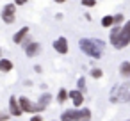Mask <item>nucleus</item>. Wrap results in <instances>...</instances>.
Returning <instances> with one entry per match:
<instances>
[{"label":"nucleus","mask_w":130,"mask_h":121,"mask_svg":"<svg viewBox=\"0 0 130 121\" xmlns=\"http://www.w3.org/2000/svg\"><path fill=\"white\" fill-rule=\"evenodd\" d=\"M78 46H80V50H82V54H86V55H89V57H93V59H100L102 57V54H103V43L98 39H89V38H82V39H78Z\"/></svg>","instance_id":"obj_1"},{"label":"nucleus","mask_w":130,"mask_h":121,"mask_svg":"<svg viewBox=\"0 0 130 121\" xmlns=\"http://www.w3.org/2000/svg\"><path fill=\"white\" fill-rule=\"evenodd\" d=\"M128 94H130V84L125 82V84L116 85V87L110 91L109 100H110L112 103H121V101H126V96H128Z\"/></svg>","instance_id":"obj_2"},{"label":"nucleus","mask_w":130,"mask_h":121,"mask_svg":"<svg viewBox=\"0 0 130 121\" xmlns=\"http://www.w3.org/2000/svg\"><path fill=\"white\" fill-rule=\"evenodd\" d=\"M18 101H20V107H22V110H23V112H34V114H38V112L45 110V107H43V105H39V103H32L27 96H20V98H18Z\"/></svg>","instance_id":"obj_3"},{"label":"nucleus","mask_w":130,"mask_h":121,"mask_svg":"<svg viewBox=\"0 0 130 121\" xmlns=\"http://www.w3.org/2000/svg\"><path fill=\"white\" fill-rule=\"evenodd\" d=\"M130 45V20H126V23L121 27V36H119V41L116 45V50H123Z\"/></svg>","instance_id":"obj_4"},{"label":"nucleus","mask_w":130,"mask_h":121,"mask_svg":"<svg viewBox=\"0 0 130 121\" xmlns=\"http://www.w3.org/2000/svg\"><path fill=\"white\" fill-rule=\"evenodd\" d=\"M14 18H16V6L6 4L4 9H2V20H4V23L11 25V23H14Z\"/></svg>","instance_id":"obj_5"},{"label":"nucleus","mask_w":130,"mask_h":121,"mask_svg":"<svg viewBox=\"0 0 130 121\" xmlns=\"http://www.w3.org/2000/svg\"><path fill=\"white\" fill-rule=\"evenodd\" d=\"M54 50H55L57 54H61V55H66L68 50H70L68 39H66V38H57V39L54 41Z\"/></svg>","instance_id":"obj_6"},{"label":"nucleus","mask_w":130,"mask_h":121,"mask_svg":"<svg viewBox=\"0 0 130 121\" xmlns=\"http://www.w3.org/2000/svg\"><path fill=\"white\" fill-rule=\"evenodd\" d=\"M39 54H41V45L38 41H29L25 45V55L27 57H36Z\"/></svg>","instance_id":"obj_7"},{"label":"nucleus","mask_w":130,"mask_h":121,"mask_svg":"<svg viewBox=\"0 0 130 121\" xmlns=\"http://www.w3.org/2000/svg\"><path fill=\"white\" fill-rule=\"evenodd\" d=\"M61 121H80V109H68L61 114Z\"/></svg>","instance_id":"obj_8"},{"label":"nucleus","mask_w":130,"mask_h":121,"mask_svg":"<svg viewBox=\"0 0 130 121\" xmlns=\"http://www.w3.org/2000/svg\"><path fill=\"white\" fill-rule=\"evenodd\" d=\"M70 98L73 100L75 109H80V107H82V103H84V93H82V91H78V89L70 91Z\"/></svg>","instance_id":"obj_9"},{"label":"nucleus","mask_w":130,"mask_h":121,"mask_svg":"<svg viewBox=\"0 0 130 121\" xmlns=\"http://www.w3.org/2000/svg\"><path fill=\"white\" fill-rule=\"evenodd\" d=\"M9 112H11L13 116H22V114H23V110H22L20 101H18L16 96H11V98H9Z\"/></svg>","instance_id":"obj_10"},{"label":"nucleus","mask_w":130,"mask_h":121,"mask_svg":"<svg viewBox=\"0 0 130 121\" xmlns=\"http://www.w3.org/2000/svg\"><path fill=\"white\" fill-rule=\"evenodd\" d=\"M29 32H30V29H29V27H22V29L13 36V41H14L16 45H22V43L25 41V38L29 36Z\"/></svg>","instance_id":"obj_11"},{"label":"nucleus","mask_w":130,"mask_h":121,"mask_svg":"<svg viewBox=\"0 0 130 121\" xmlns=\"http://www.w3.org/2000/svg\"><path fill=\"white\" fill-rule=\"evenodd\" d=\"M119 36H121V27H119V25L112 27L110 34H109V41L112 43V46H114V48H116V45H118V41H119Z\"/></svg>","instance_id":"obj_12"},{"label":"nucleus","mask_w":130,"mask_h":121,"mask_svg":"<svg viewBox=\"0 0 130 121\" xmlns=\"http://www.w3.org/2000/svg\"><path fill=\"white\" fill-rule=\"evenodd\" d=\"M119 77H123V78H130V61H123L121 64H119Z\"/></svg>","instance_id":"obj_13"},{"label":"nucleus","mask_w":130,"mask_h":121,"mask_svg":"<svg viewBox=\"0 0 130 121\" xmlns=\"http://www.w3.org/2000/svg\"><path fill=\"white\" fill-rule=\"evenodd\" d=\"M13 61H9V59H0V71H2V73H9L11 70H13Z\"/></svg>","instance_id":"obj_14"},{"label":"nucleus","mask_w":130,"mask_h":121,"mask_svg":"<svg viewBox=\"0 0 130 121\" xmlns=\"http://www.w3.org/2000/svg\"><path fill=\"white\" fill-rule=\"evenodd\" d=\"M102 27H105V29L116 27V25H114V16H112V14H105V16L102 18Z\"/></svg>","instance_id":"obj_15"},{"label":"nucleus","mask_w":130,"mask_h":121,"mask_svg":"<svg viewBox=\"0 0 130 121\" xmlns=\"http://www.w3.org/2000/svg\"><path fill=\"white\" fill-rule=\"evenodd\" d=\"M68 98H70V91H68V89H64V87H62V89H59V94H57V101H59V103H64V101H66Z\"/></svg>","instance_id":"obj_16"},{"label":"nucleus","mask_w":130,"mask_h":121,"mask_svg":"<svg viewBox=\"0 0 130 121\" xmlns=\"http://www.w3.org/2000/svg\"><path fill=\"white\" fill-rule=\"evenodd\" d=\"M50 101H52V94L50 93H43L41 96H39V105H43V107H46V105H50Z\"/></svg>","instance_id":"obj_17"},{"label":"nucleus","mask_w":130,"mask_h":121,"mask_svg":"<svg viewBox=\"0 0 130 121\" xmlns=\"http://www.w3.org/2000/svg\"><path fill=\"white\" fill-rule=\"evenodd\" d=\"M89 75H91L93 78H96V80H98V78H102V77H103V71H102L100 68H93V70L89 71Z\"/></svg>","instance_id":"obj_18"},{"label":"nucleus","mask_w":130,"mask_h":121,"mask_svg":"<svg viewBox=\"0 0 130 121\" xmlns=\"http://www.w3.org/2000/svg\"><path fill=\"white\" fill-rule=\"evenodd\" d=\"M77 89H78V91H84V89H86V78H84V77H80V78L77 80Z\"/></svg>","instance_id":"obj_19"},{"label":"nucleus","mask_w":130,"mask_h":121,"mask_svg":"<svg viewBox=\"0 0 130 121\" xmlns=\"http://www.w3.org/2000/svg\"><path fill=\"white\" fill-rule=\"evenodd\" d=\"M123 20H125V16L119 13V14H114V25H119V23H123Z\"/></svg>","instance_id":"obj_20"},{"label":"nucleus","mask_w":130,"mask_h":121,"mask_svg":"<svg viewBox=\"0 0 130 121\" xmlns=\"http://www.w3.org/2000/svg\"><path fill=\"white\" fill-rule=\"evenodd\" d=\"M82 6H84V7H94V6H96V0H84Z\"/></svg>","instance_id":"obj_21"},{"label":"nucleus","mask_w":130,"mask_h":121,"mask_svg":"<svg viewBox=\"0 0 130 121\" xmlns=\"http://www.w3.org/2000/svg\"><path fill=\"white\" fill-rule=\"evenodd\" d=\"M9 119V114H6V112H0V121H7Z\"/></svg>","instance_id":"obj_22"},{"label":"nucleus","mask_w":130,"mask_h":121,"mask_svg":"<svg viewBox=\"0 0 130 121\" xmlns=\"http://www.w3.org/2000/svg\"><path fill=\"white\" fill-rule=\"evenodd\" d=\"M30 121H43V117H41L39 114H34V116L30 117Z\"/></svg>","instance_id":"obj_23"},{"label":"nucleus","mask_w":130,"mask_h":121,"mask_svg":"<svg viewBox=\"0 0 130 121\" xmlns=\"http://www.w3.org/2000/svg\"><path fill=\"white\" fill-rule=\"evenodd\" d=\"M27 4V0H14V6H23Z\"/></svg>","instance_id":"obj_24"},{"label":"nucleus","mask_w":130,"mask_h":121,"mask_svg":"<svg viewBox=\"0 0 130 121\" xmlns=\"http://www.w3.org/2000/svg\"><path fill=\"white\" fill-rule=\"evenodd\" d=\"M55 2H57V4H62V2H66V0H55Z\"/></svg>","instance_id":"obj_25"},{"label":"nucleus","mask_w":130,"mask_h":121,"mask_svg":"<svg viewBox=\"0 0 130 121\" xmlns=\"http://www.w3.org/2000/svg\"><path fill=\"white\" fill-rule=\"evenodd\" d=\"M126 103H130V94H128V96H126Z\"/></svg>","instance_id":"obj_26"},{"label":"nucleus","mask_w":130,"mask_h":121,"mask_svg":"<svg viewBox=\"0 0 130 121\" xmlns=\"http://www.w3.org/2000/svg\"><path fill=\"white\" fill-rule=\"evenodd\" d=\"M0 59H4V57H2V48H0Z\"/></svg>","instance_id":"obj_27"},{"label":"nucleus","mask_w":130,"mask_h":121,"mask_svg":"<svg viewBox=\"0 0 130 121\" xmlns=\"http://www.w3.org/2000/svg\"><path fill=\"white\" fill-rule=\"evenodd\" d=\"M80 121H86V119H80Z\"/></svg>","instance_id":"obj_28"},{"label":"nucleus","mask_w":130,"mask_h":121,"mask_svg":"<svg viewBox=\"0 0 130 121\" xmlns=\"http://www.w3.org/2000/svg\"><path fill=\"white\" fill-rule=\"evenodd\" d=\"M80 2H84V0H80Z\"/></svg>","instance_id":"obj_29"}]
</instances>
